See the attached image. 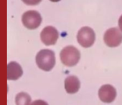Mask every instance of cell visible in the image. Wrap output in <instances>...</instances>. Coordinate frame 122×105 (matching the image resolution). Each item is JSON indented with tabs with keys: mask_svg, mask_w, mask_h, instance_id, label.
<instances>
[{
	"mask_svg": "<svg viewBox=\"0 0 122 105\" xmlns=\"http://www.w3.org/2000/svg\"><path fill=\"white\" fill-rule=\"evenodd\" d=\"M36 64L37 67L45 72H49L55 64V52L50 49H42L36 55Z\"/></svg>",
	"mask_w": 122,
	"mask_h": 105,
	"instance_id": "1",
	"label": "cell"
},
{
	"mask_svg": "<svg viewBox=\"0 0 122 105\" xmlns=\"http://www.w3.org/2000/svg\"><path fill=\"white\" fill-rule=\"evenodd\" d=\"M60 57L64 65L67 67H73L78 63L81 59V53L76 47L73 46H67L61 50Z\"/></svg>",
	"mask_w": 122,
	"mask_h": 105,
	"instance_id": "2",
	"label": "cell"
},
{
	"mask_svg": "<svg viewBox=\"0 0 122 105\" xmlns=\"http://www.w3.org/2000/svg\"><path fill=\"white\" fill-rule=\"evenodd\" d=\"M77 40L79 44L83 47H91L96 40V34L93 29L89 27H82L78 32Z\"/></svg>",
	"mask_w": 122,
	"mask_h": 105,
	"instance_id": "3",
	"label": "cell"
},
{
	"mask_svg": "<svg viewBox=\"0 0 122 105\" xmlns=\"http://www.w3.org/2000/svg\"><path fill=\"white\" fill-rule=\"evenodd\" d=\"M22 22L26 28L35 29L40 27L42 22V17L37 11L29 10L22 14Z\"/></svg>",
	"mask_w": 122,
	"mask_h": 105,
	"instance_id": "4",
	"label": "cell"
},
{
	"mask_svg": "<svg viewBox=\"0 0 122 105\" xmlns=\"http://www.w3.org/2000/svg\"><path fill=\"white\" fill-rule=\"evenodd\" d=\"M103 40L109 47H116L122 42V32L116 27L108 29L104 34Z\"/></svg>",
	"mask_w": 122,
	"mask_h": 105,
	"instance_id": "5",
	"label": "cell"
},
{
	"mask_svg": "<svg viewBox=\"0 0 122 105\" xmlns=\"http://www.w3.org/2000/svg\"><path fill=\"white\" fill-rule=\"evenodd\" d=\"M59 37L58 31L52 26L45 27L40 33V39L42 43L47 46L54 45Z\"/></svg>",
	"mask_w": 122,
	"mask_h": 105,
	"instance_id": "6",
	"label": "cell"
},
{
	"mask_svg": "<svg viewBox=\"0 0 122 105\" xmlns=\"http://www.w3.org/2000/svg\"><path fill=\"white\" fill-rule=\"evenodd\" d=\"M98 96L103 102L111 103L116 99V90L112 85H103L98 90Z\"/></svg>",
	"mask_w": 122,
	"mask_h": 105,
	"instance_id": "7",
	"label": "cell"
},
{
	"mask_svg": "<svg viewBox=\"0 0 122 105\" xmlns=\"http://www.w3.org/2000/svg\"><path fill=\"white\" fill-rule=\"evenodd\" d=\"M23 74L21 66L15 62H10L7 65V79L9 80H17L22 77Z\"/></svg>",
	"mask_w": 122,
	"mask_h": 105,
	"instance_id": "8",
	"label": "cell"
},
{
	"mask_svg": "<svg viewBox=\"0 0 122 105\" xmlns=\"http://www.w3.org/2000/svg\"><path fill=\"white\" fill-rule=\"evenodd\" d=\"M81 87V82L76 76H69L65 80V89L68 94H76Z\"/></svg>",
	"mask_w": 122,
	"mask_h": 105,
	"instance_id": "9",
	"label": "cell"
},
{
	"mask_svg": "<svg viewBox=\"0 0 122 105\" xmlns=\"http://www.w3.org/2000/svg\"><path fill=\"white\" fill-rule=\"evenodd\" d=\"M17 105H31V97L25 92L19 93L15 98Z\"/></svg>",
	"mask_w": 122,
	"mask_h": 105,
	"instance_id": "10",
	"label": "cell"
},
{
	"mask_svg": "<svg viewBox=\"0 0 122 105\" xmlns=\"http://www.w3.org/2000/svg\"><path fill=\"white\" fill-rule=\"evenodd\" d=\"M22 1H23L25 4H27V5H35L39 4L41 0H22Z\"/></svg>",
	"mask_w": 122,
	"mask_h": 105,
	"instance_id": "11",
	"label": "cell"
},
{
	"mask_svg": "<svg viewBox=\"0 0 122 105\" xmlns=\"http://www.w3.org/2000/svg\"><path fill=\"white\" fill-rule=\"evenodd\" d=\"M31 105H48V104L43 100L38 99V100H35V101H32Z\"/></svg>",
	"mask_w": 122,
	"mask_h": 105,
	"instance_id": "12",
	"label": "cell"
},
{
	"mask_svg": "<svg viewBox=\"0 0 122 105\" xmlns=\"http://www.w3.org/2000/svg\"><path fill=\"white\" fill-rule=\"evenodd\" d=\"M118 27H119V29L122 32V15L119 17V19H118Z\"/></svg>",
	"mask_w": 122,
	"mask_h": 105,
	"instance_id": "13",
	"label": "cell"
}]
</instances>
